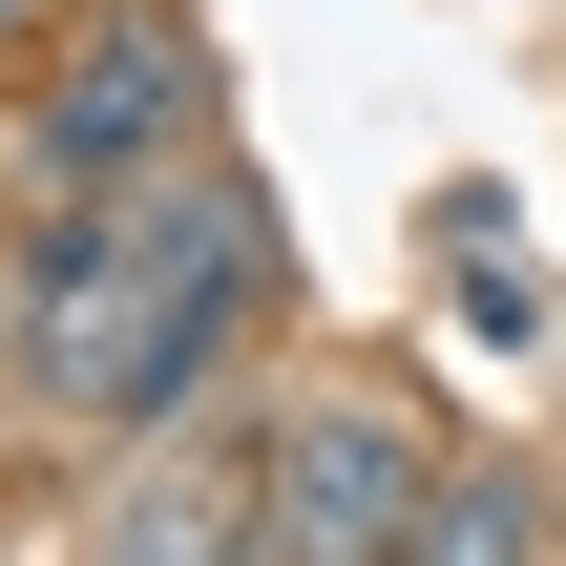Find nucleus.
<instances>
[{
  "label": "nucleus",
  "mask_w": 566,
  "mask_h": 566,
  "mask_svg": "<svg viewBox=\"0 0 566 566\" xmlns=\"http://www.w3.org/2000/svg\"><path fill=\"white\" fill-rule=\"evenodd\" d=\"M21 420L42 441H147L189 399H252V315H273V189L231 147H189L168 189L105 210H21Z\"/></svg>",
  "instance_id": "f257e3e1"
},
{
  "label": "nucleus",
  "mask_w": 566,
  "mask_h": 566,
  "mask_svg": "<svg viewBox=\"0 0 566 566\" xmlns=\"http://www.w3.org/2000/svg\"><path fill=\"white\" fill-rule=\"evenodd\" d=\"M189 147H231L210 0H84L0 84V210H105V189H168Z\"/></svg>",
  "instance_id": "f03ea898"
},
{
  "label": "nucleus",
  "mask_w": 566,
  "mask_h": 566,
  "mask_svg": "<svg viewBox=\"0 0 566 566\" xmlns=\"http://www.w3.org/2000/svg\"><path fill=\"white\" fill-rule=\"evenodd\" d=\"M441 483H462V420H441L420 378L336 357V378L273 399V566H399Z\"/></svg>",
  "instance_id": "7ed1b4c3"
},
{
  "label": "nucleus",
  "mask_w": 566,
  "mask_h": 566,
  "mask_svg": "<svg viewBox=\"0 0 566 566\" xmlns=\"http://www.w3.org/2000/svg\"><path fill=\"white\" fill-rule=\"evenodd\" d=\"M63 566H273V399H189V420L105 441Z\"/></svg>",
  "instance_id": "20e7f679"
},
{
  "label": "nucleus",
  "mask_w": 566,
  "mask_h": 566,
  "mask_svg": "<svg viewBox=\"0 0 566 566\" xmlns=\"http://www.w3.org/2000/svg\"><path fill=\"white\" fill-rule=\"evenodd\" d=\"M399 566H566V504L504 462V441H462V483L420 504V546H399Z\"/></svg>",
  "instance_id": "39448f33"
},
{
  "label": "nucleus",
  "mask_w": 566,
  "mask_h": 566,
  "mask_svg": "<svg viewBox=\"0 0 566 566\" xmlns=\"http://www.w3.org/2000/svg\"><path fill=\"white\" fill-rule=\"evenodd\" d=\"M441 252H462V315H483V336H546V273H525L504 189H441Z\"/></svg>",
  "instance_id": "423d86ee"
},
{
  "label": "nucleus",
  "mask_w": 566,
  "mask_h": 566,
  "mask_svg": "<svg viewBox=\"0 0 566 566\" xmlns=\"http://www.w3.org/2000/svg\"><path fill=\"white\" fill-rule=\"evenodd\" d=\"M63 21H84V0H0V84H21V63H42Z\"/></svg>",
  "instance_id": "0eeeda50"
}]
</instances>
